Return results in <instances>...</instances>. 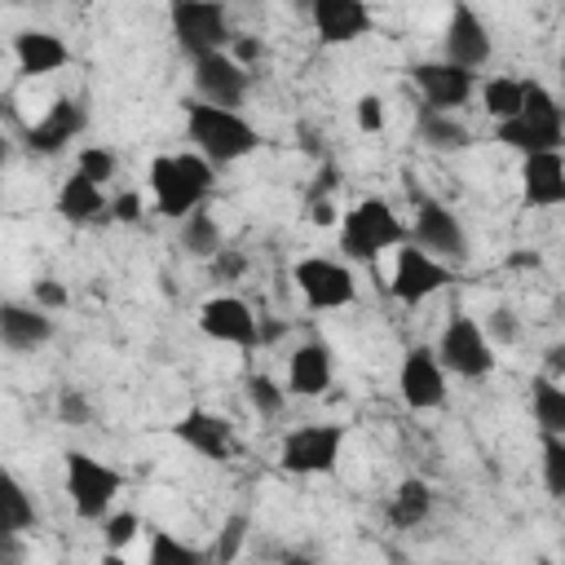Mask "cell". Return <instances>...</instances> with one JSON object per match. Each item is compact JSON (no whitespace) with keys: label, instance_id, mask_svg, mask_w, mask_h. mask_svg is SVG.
Masks as SVG:
<instances>
[{"label":"cell","instance_id":"1","mask_svg":"<svg viewBox=\"0 0 565 565\" xmlns=\"http://www.w3.org/2000/svg\"><path fill=\"white\" fill-rule=\"evenodd\" d=\"M494 141L521 150V154H543V150H561L565 141V115L561 102L547 84L539 79H521V115L508 124H494Z\"/></svg>","mask_w":565,"mask_h":565},{"label":"cell","instance_id":"2","mask_svg":"<svg viewBox=\"0 0 565 565\" xmlns=\"http://www.w3.org/2000/svg\"><path fill=\"white\" fill-rule=\"evenodd\" d=\"M212 163L199 154H159L150 163V194H154V212L168 221L190 216L194 207H203V199L212 194Z\"/></svg>","mask_w":565,"mask_h":565},{"label":"cell","instance_id":"3","mask_svg":"<svg viewBox=\"0 0 565 565\" xmlns=\"http://www.w3.org/2000/svg\"><path fill=\"white\" fill-rule=\"evenodd\" d=\"M185 137L194 141L199 159H207L212 168L234 163V159H243L260 146L256 124H247L238 110H216V106H203V102L185 106Z\"/></svg>","mask_w":565,"mask_h":565},{"label":"cell","instance_id":"4","mask_svg":"<svg viewBox=\"0 0 565 565\" xmlns=\"http://www.w3.org/2000/svg\"><path fill=\"white\" fill-rule=\"evenodd\" d=\"M402 238L406 230L384 199H362L340 216V252L358 265H371L380 252L402 247Z\"/></svg>","mask_w":565,"mask_h":565},{"label":"cell","instance_id":"5","mask_svg":"<svg viewBox=\"0 0 565 565\" xmlns=\"http://www.w3.org/2000/svg\"><path fill=\"white\" fill-rule=\"evenodd\" d=\"M66 494H71V508L79 521H102L110 512V503L119 499L124 490V472L93 459L88 450H66Z\"/></svg>","mask_w":565,"mask_h":565},{"label":"cell","instance_id":"6","mask_svg":"<svg viewBox=\"0 0 565 565\" xmlns=\"http://www.w3.org/2000/svg\"><path fill=\"white\" fill-rule=\"evenodd\" d=\"M168 18H172V35L190 62H199L207 53H225L234 40L230 13L216 0H181V4H172Z\"/></svg>","mask_w":565,"mask_h":565},{"label":"cell","instance_id":"7","mask_svg":"<svg viewBox=\"0 0 565 565\" xmlns=\"http://www.w3.org/2000/svg\"><path fill=\"white\" fill-rule=\"evenodd\" d=\"M433 353H437L441 371H446V375H459V380H486V375L494 371V349H490V340L481 335V322H477L472 313H455V318L441 327Z\"/></svg>","mask_w":565,"mask_h":565},{"label":"cell","instance_id":"8","mask_svg":"<svg viewBox=\"0 0 565 565\" xmlns=\"http://www.w3.org/2000/svg\"><path fill=\"white\" fill-rule=\"evenodd\" d=\"M340 450H344V428L340 424H296L282 437L278 463L291 477H327V472H335Z\"/></svg>","mask_w":565,"mask_h":565},{"label":"cell","instance_id":"9","mask_svg":"<svg viewBox=\"0 0 565 565\" xmlns=\"http://www.w3.org/2000/svg\"><path fill=\"white\" fill-rule=\"evenodd\" d=\"M411 247H419L424 256H433V260H441V265H446V260H463V256H468V234H463L459 216H455L441 199L424 194V199L415 203Z\"/></svg>","mask_w":565,"mask_h":565},{"label":"cell","instance_id":"10","mask_svg":"<svg viewBox=\"0 0 565 565\" xmlns=\"http://www.w3.org/2000/svg\"><path fill=\"white\" fill-rule=\"evenodd\" d=\"M291 282H296V291L305 296L309 309H344V305L358 300L353 274H349L340 260H327V256H305V260H296Z\"/></svg>","mask_w":565,"mask_h":565},{"label":"cell","instance_id":"11","mask_svg":"<svg viewBox=\"0 0 565 565\" xmlns=\"http://www.w3.org/2000/svg\"><path fill=\"white\" fill-rule=\"evenodd\" d=\"M199 331L216 344H234V349H260V318L252 313L247 300L238 296H212L199 305Z\"/></svg>","mask_w":565,"mask_h":565},{"label":"cell","instance_id":"12","mask_svg":"<svg viewBox=\"0 0 565 565\" xmlns=\"http://www.w3.org/2000/svg\"><path fill=\"white\" fill-rule=\"evenodd\" d=\"M84 124H88V115H84V102L79 97H53L44 106V115L22 128V146L31 154H44V159L49 154H62L84 132Z\"/></svg>","mask_w":565,"mask_h":565},{"label":"cell","instance_id":"13","mask_svg":"<svg viewBox=\"0 0 565 565\" xmlns=\"http://www.w3.org/2000/svg\"><path fill=\"white\" fill-rule=\"evenodd\" d=\"M490 53H494V44H490V31H486L481 13L468 9V4H455L450 22H446V40H441V62L477 75L490 62Z\"/></svg>","mask_w":565,"mask_h":565},{"label":"cell","instance_id":"14","mask_svg":"<svg viewBox=\"0 0 565 565\" xmlns=\"http://www.w3.org/2000/svg\"><path fill=\"white\" fill-rule=\"evenodd\" d=\"M446 282H450V265L424 256V252L411 247V243L397 247V256H393V282H388L393 300H402V305H424V300L437 296Z\"/></svg>","mask_w":565,"mask_h":565},{"label":"cell","instance_id":"15","mask_svg":"<svg viewBox=\"0 0 565 565\" xmlns=\"http://www.w3.org/2000/svg\"><path fill=\"white\" fill-rule=\"evenodd\" d=\"M397 393L411 411H437L446 406V371L428 344H411L397 371Z\"/></svg>","mask_w":565,"mask_h":565},{"label":"cell","instance_id":"16","mask_svg":"<svg viewBox=\"0 0 565 565\" xmlns=\"http://www.w3.org/2000/svg\"><path fill=\"white\" fill-rule=\"evenodd\" d=\"M247 71L230 53H207L194 62V102L216 110H238L247 97Z\"/></svg>","mask_w":565,"mask_h":565},{"label":"cell","instance_id":"17","mask_svg":"<svg viewBox=\"0 0 565 565\" xmlns=\"http://www.w3.org/2000/svg\"><path fill=\"white\" fill-rule=\"evenodd\" d=\"M335 380V353L327 340L309 335L287 358V397H322Z\"/></svg>","mask_w":565,"mask_h":565},{"label":"cell","instance_id":"18","mask_svg":"<svg viewBox=\"0 0 565 565\" xmlns=\"http://www.w3.org/2000/svg\"><path fill=\"white\" fill-rule=\"evenodd\" d=\"M411 79L424 93V106L428 110H446V115H455V106H463L472 97V88H477V75H468V71H459V66H450L441 57L437 62H415Z\"/></svg>","mask_w":565,"mask_h":565},{"label":"cell","instance_id":"19","mask_svg":"<svg viewBox=\"0 0 565 565\" xmlns=\"http://www.w3.org/2000/svg\"><path fill=\"white\" fill-rule=\"evenodd\" d=\"M172 437H177L185 450H194L199 459H212V463H225V459L234 455V428H230V419H225V415H212V411H203V406L185 411V415L172 424Z\"/></svg>","mask_w":565,"mask_h":565},{"label":"cell","instance_id":"20","mask_svg":"<svg viewBox=\"0 0 565 565\" xmlns=\"http://www.w3.org/2000/svg\"><path fill=\"white\" fill-rule=\"evenodd\" d=\"M309 18H313V31L322 44H353V40L371 35V26H375V18L362 0H313Z\"/></svg>","mask_w":565,"mask_h":565},{"label":"cell","instance_id":"21","mask_svg":"<svg viewBox=\"0 0 565 565\" xmlns=\"http://www.w3.org/2000/svg\"><path fill=\"white\" fill-rule=\"evenodd\" d=\"M49 340H53V318L44 309L18 305V300H4L0 305V344L9 353H35Z\"/></svg>","mask_w":565,"mask_h":565},{"label":"cell","instance_id":"22","mask_svg":"<svg viewBox=\"0 0 565 565\" xmlns=\"http://www.w3.org/2000/svg\"><path fill=\"white\" fill-rule=\"evenodd\" d=\"M13 57H18V71L26 79H40V75H53L71 62V49L57 31H40V26H26L13 35Z\"/></svg>","mask_w":565,"mask_h":565},{"label":"cell","instance_id":"23","mask_svg":"<svg viewBox=\"0 0 565 565\" xmlns=\"http://www.w3.org/2000/svg\"><path fill=\"white\" fill-rule=\"evenodd\" d=\"M521 194L534 207L565 203V159H561V150L525 154V163H521Z\"/></svg>","mask_w":565,"mask_h":565},{"label":"cell","instance_id":"24","mask_svg":"<svg viewBox=\"0 0 565 565\" xmlns=\"http://www.w3.org/2000/svg\"><path fill=\"white\" fill-rule=\"evenodd\" d=\"M40 512H35V499L26 494V486L0 463V552L13 547L26 530H35Z\"/></svg>","mask_w":565,"mask_h":565},{"label":"cell","instance_id":"25","mask_svg":"<svg viewBox=\"0 0 565 565\" xmlns=\"http://www.w3.org/2000/svg\"><path fill=\"white\" fill-rule=\"evenodd\" d=\"M384 516H388L393 530H415V525H424V521L433 516V486H428L424 477L397 481V490H393L388 503H384Z\"/></svg>","mask_w":565,"mask_h":565},{"label":"cell","instance_id":"26","mask_svg":"<svg viewBox=\"0 0 565 565\" xmlns=\"http://www.w3.org/2000/svg\"><path fill=\"white\" fill-rule=\"evenodd\" d=\"M106 194H102V185H93L88 177H66L62 181V190H57V216L62 221H71V225H88V221H102L106 216ZM110 221V216H106Z\"/></svg>","mask_w":565,"mask_h":565},{"label":"cell","instance_id":"27","mask_svg":"<svg viewBox=\"0 0 565 565\" xmlns=\"http://www.w3.org/2000/svg\"><path fill=\"white\" fill-rule=\"evenodd\" d=\"M415 137H419L428 150H441V154H450V150H468V146H472V128H468L459 115L428 110V106L415 115Z\"/></svg>","mask_w":565,"mask_h":565},{"label":"cell","instance_id":"28","mask_svg":"<svg viewBox=\"0 0 565 565\" xmlns=\"http://www.w3.org/2000/svg\"><path fill=\"white\" fill-rule=\"evenodd\" d=\"M177 238H181V247H185L190 256H199V260H212V256L225 247V234H221L216 216L203 212V207H194L190 216L177 221Z\"/></svg>","mask_w":565,"mask_h":565},{"label":"cell","instance_id":"29","mask_svg":"<svg viewBox=\"0 0 565 565\" xmlns=\"http://www.w3.org/2000/svg\"><path fill=\"white\" fill-rule=\"evenodd\" d=\"M530 406H534V424H539V433L565 437V388H561L556 380H547L543 371H539L534 384H530Z\"/></svg>","mask_w":565,"mask_h":565},{"label":"cell","instance_id":"30","mask_svg":"<svg viewBox=\"0 0 565 565\" xmlns=\"http://www.w3.org/2000/svg\"><path fill=\"white\" fill-rule=\"evenodd\" d=\"M481 110L494 119V124H508L521 115V79L512 75H494L481 84Z\"/></svg>","mask_w":565,"mask_h":565},{"label":"cell","instance_id":"31","mask_svg":"<svg viewBox=\"0 0 565 565\" xmlns=\"http://www.w3.org/2000/svg\"><path fill=\"white\" fill-rule=\"evenodd\" d=\"M247 402L256 406L260 419H282V411H287V388H282L274 375L256 371V375H247Z\"/></svg>","mask_w":565,"mask_h":565},{"label":"cell","instance_id":"32","mask_svg":"<svg viewBox=\"0 0 565 565\" xmlns=\"http://www.w3.org/2000/svg\"><path fill=\"white\" fill-rule=\"evenodd\" d=\"M247 530H252V516L247 512H230L225 521H221V530H216V543H212V561L216 565H234L238 561V552H243V543H247Z\"/></svg>","mask_w":565,"mask_h":565},{"label":"cell","instance_id":"33","mask_svg":"<svg viewBox=\"0 0 565 565\" xmlns=\"http://www.w3.org/2000/svg\"><path fill=\"white\" fill-rule=\"evenodd\" d=\"M203 552H194L190 543H181L177 534L168 530H154L150 534V552H146V565H199Z\"/></svg>","mask_w":565,"mask_h":565},{"label":"cell","instance_id":"34","mask_svg":"<svg viewBox=\"0 0 565 565\" xmlns=\"http://www.w3.org/2000/svg\"><path fill=\"white\" fill-rule=\"evenodd\" d=\"M115 168H119V159H115V150H106V146H84V150L75 154V172L88 177L93 185H106V181L115 177Z\"/></svg>","mask_w":565,"mask_h":565},{"label":"cell","instance_id":"35","mask_svg":"<svg viewBox=\"0 0 565 565\" xmlns=\"http://www.w3.org/2000/svg\"><path fill=\"white\" fill-rule=\"evenodd\" d=\"M543 486L552 499L565 494V437L543 433Z\"/></svg>","mask_w":565,"mask_h":565},{"label":"cell","instance_id":"36","mask_svg":"<svg viewBox=\"0 0 565 565\" xmlns=\"http://www.w3.org/2000/svg\"><path fill=\"white\" fill-rule=\"evenodd\" d=\"M481 335L490 340V349L516 344V340H521V322H516V313H512L508 305H494V309L486 313V322H481Z\"/></svg>","mask_w":565,"mask_h":565},{"label":"cell","instance_id":"37","mask_svg":"<svg viewBox=\"0 0 565 565\" xmlns=\"http://www.w3.org/2000/svg\"><path fill=\"white\" fill-rule=\"evenodd\" d=\"M53 411H57V424H66V428H88L93 424V402L79 388H62Z\"/></svg>","mask_w":565,"mask_h":565},{"label":"cell","instance_id":"38","mask_svg":"<svg viewBox=\"0 0 565 565\" xmlns=\"http://www.w3.org/2000/svg\"><path fill=\"white\" fill-rule=\"evenodd\" d=\"M137 530H141L137 512H106V516H102V539H106V552L128 547V543L137 539Z\"/></svg>","mask_w":565,"mask_h":565},{"label":"cell","instance_id":"39","mask_svg":"<svg viewBox=\"0 0 565 565\" xmlns=\"http://www.w3.org/2000/svg\"><path fill=\"white\" fill-rule=\"evenodd\" d=\"M31 300H35V309L57 313V309H66V305H71V291H66L57 278H35V282H31Z\"/></svg>","mask_w":565,"mask_h":565},{"label":"cell","instance_id":"40","mask_svg":"<svg viewBox=\"0 0 565 565\" xmlns=\"http://www.w3.org/2000/svg\"><path fill=\"white\" fill-rule=\"evenodd\" d=\"M207 269H212V278H216V282H234V278H243V274H247V256H243L238 247H221V252L207 260Z\"/></svg>","mask_w":565,"mask_h":565},{"label":"cell","instance_id":"41","mask_svg":"<svg viewBox=\"0 0 565 565\" xmlns=\"http://www.w3.org/2000/svg\"><path fill=\"white\" fill-rule=\"evenodd\" d=\"M106 216H110V221H124V225L141 221V194H137V190H119V194L106 203Z\"/></svg>","mask_w":565,"mask_h":565},{"label":"cell","instance_id":"42","mask_svg":"<svg viewBox=\"0 0 565 565\" xmlns=\"http://www.w3.org/2000/svg\"><path fill=\"white\" fill-rule=\"evenodd\" d=\"M353 115H358V128H362V132H380V128H384V102H380L375 93L358 97Z\"/></svg>","mask_w":565,"mask_h":565},{"label":"cell","instance_id":"43","mask_svg":"<svg viewBox=\"0 0 565 565\" xmlns=\"http://www.w3.org/2000/svg\"><path fill=\"white\" fill-rule=\"evenodd\" d=\"M225 53H230V57H234V62H238V66H243V71H252V62H256V57H260V53H265V44H260V40H256V35H234V40H230V49H225Z\"/></svg>","mask_w":565,"mask_h":565},{"label":"cell","instance_id":"44","mask_svg":"<svg viewBox=\"0 0 565 565\" xmlns=\"http://www.w3.org/2000/svg\"><path fill=\"white\" fill-rule=\"evenodd\" d=\"M305 212H309L313 225H331L335 221V203L331 199H313V203H305Z\"/></svg>","mask_w":565,"mask_h":565},{"label":"cell","instance_id":"45","mask_svg":"<svg viewBox=\"0 0 565 565\" xmlns=\"http://www.w3.org/2000/svg\"><path fill=\"white\" fill-rule=\"evenodd\" d=\"M543 375H547V380H556V384L565 380V349H561V344H552V349H547V371H543Z\"/></svg>","mask_w":565,"mask_h":565},{"label":"cell","instance_id":"46","mask_svg":"<svg viewBox=\"0 0 565 565\" xmlns=\"http://www.w3.org/2000/svg\"><path fill=\"white\" fill-rule=\"evenodd\" d=\"M278 565H318V561H313L309 552H282V556H278Z\"/></svg>","mask_w":565,"mask_h":565},{"label":"cell","instance_id":"47","mask_svg":"<svg viewBox=\"0 0 565 565\" xmlns=\"http://www.w3.org/2000/svg\"><path fill=\"white\" fill-rule=\"evenodd\" d=\"M9 154H13V141H9V137H4V132H0V168H4V163H9Z\"/></svg>","mask_w":565,"mask_h":565},{"label":"cell","instance_id":"48","mask_svg":"<svg viewBox=\"0 0 565 565\" xmlns=\"http://www.w3.org/2000/svg\"><path fill=\"white\" fill-rule=\"evenodd\" d=\"M102 565H128L119 552H102Z\"/></svg>","mask_w":565,"mask_h":565},{"label":"cell","instance_id":"49","mask_svg":"<svg viewBox=\"0 0 565 565\" xmlns=\"http://www.w3.org/2000/svg\"><path fill=\"white\" fill-rule=\"evenodd\" d=\"M199 565H216V561H212V556H203V561H199Z\"/></svg>","mask_w":565,"mask_h":565}]
</instances>
